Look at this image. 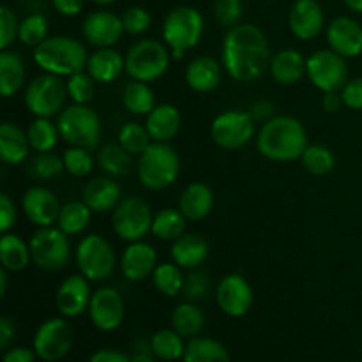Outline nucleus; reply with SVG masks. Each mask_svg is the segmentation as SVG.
I'll use <instances>...</instances> for the list:
<instances>
[{
	"mask_svg": "<svg viewBox=\"0 0 362 362\" xmlns=\"http://www.w3.org/2000/svg\"><path fill=\"white\" fill-rule=\"evenodd\" d=\"M95 161H98L99 168L113 179L126 177L133 170V154H129L119 141L101 145L98 148Z\"/></svg>",
	"mask_w": 362,
	"mask_h": 362,
	"instance_id": "33",
	"label": "nucleus"
},
{
	"mask_svg": "<svg viewBox=\"0 0 362 362\" xmlns=\"http://www.w3.org/2000/svg\"><path fill=\"white\" fill-rule=\"evenodd\" d=\"M9 272L6 271V269H0V297H6V293H7V285H9Z\"/></svg>",
	"mask_w": 362,
	"mask_h": 362,
	"instance_id": "61",
	"label": "nucleus"
},
{
	"mask_svg": "<svg viewBox=\"0 0 362 362\" xmlns=\"http://www.w3.org/2000/svg\"><path fill=\"white\" fill-rule=\"evenodd\" d=\"M131 362H156V356L152 354L151 345L145 350H136V352L131 356Z\"/></svg>",
	"mask_w": 362,
	"mask_h": 362,
	"instance_id": "60",
	"label": "nucleus"
},
{
	"mask_svg": "<svg viewBox=\"0 0 362 362\" xmlns=\"http://www.w3.org/2000/svg\"><path fill=\"white\" fill-rule=\"evenodd\" d=\"M74 332L66 318L42 322L34 334V352L45 362L62 361L73 350Z\"/></svg>",
	"mask_w": 362,
	"mask_h": 362,
	"instance_id": "14",
	"label": "nucleus"
},
{
	"mask_svg": "<svg viewBox=\"0 0 362 362\" xmlns=\"http://www.w3.org/2000/svg\"><path fill=\"white\" fill-rule=\"evenodd\" d=\"M250 112L228 110L212 120L211 138L218 147L225 151H240L253 141L257 127Z\"/></svg>",
	"mask_w": 362,
	"mask_h": 362,
	"instance_id": "13",
	"label": "nucleus"
},
{
	"mask_svg": "<svg viewBox=\"0 0 362 362\" xmlns=\"http://www.w3.org/2000/svg\"><path fill=\"white\" fill-rule=\"evenodd\" d=\"M67 87L62 76H57L52 73H42L28 81L23 92V103L28 113L34 117H52L59 115L66 108Z\"/></svg>",
	"mask_w": 362,
	"mask_h": 362,
	"instance_id": "9",
	"label": "nucleus"
},
{
	"mask_svg": "<svg viewBox=\"0 0 362 362\" xmlns=\"http://www.w3.org/2000/svg\"><path fill=\"white\" fill-rule=\"evenodd\" d=\"M320 105L325 113H338L341 110V106H345L339 92H324V95L320 99Z\"/></svg>",
	"mask_w": 362,
	"mask_h": 362,
	"instance_id": "59",
	"label": "nucleus"
},
{
	"mask_svg": "<svg viewBox=\"0 0 362 362\" xmlns=\"http://www.w3.org/2000/svg\"><path fill=\"white\" fill-rule=\"evenodd\" d=\"M87 362H131V357H127L126 354L120 352V350L103 349L92 354L90 359Z\"/></svg>",
	"mask_w": 362,
	"mask_h": 362,
	"instance_id": "58",
	"label": "nucleus"
},
{
	"mask_svg": "<svg viewBox=\"0 0 362 362\" xmlns=\"http://www.w3.org/2000/svg\"><path fill=\"white\" fill-rule=\"evenodd\" d=\"M16 338V325L7 315L0 317V349L7 350Z\"/></svg>",
	"mask_w": 362,
	"mask_h": 362,
	"instance_id": "57",
	"label": "nucleus"
},
{
	"mask_svg": "<svg viewBox=\"0 0 362 362\" xmlns=\"http://www.w3.org/2000/svg\"><path fill=\"white\" fill-rule=\"evenodd\" d=\"M90 281L83 274H71L60 283L55 293V306L64 318H78L88 311L92 299Z\"/></svg>",
	"mask_w": 362,
	"mask_h": 362,
	"instance_id": "19",
	"label": "nucleus"
},
{
	"mask_svg": "<svg viewBox=\"0 0 362 362\" xmlns=\"http://www.w3.org/2000/svg\"><path fill=\"white\" fill-rule=\"evenodd\" d=\"M306 66L308 59H304L299 49L283 48L272 55L269 73L276 83L288 87V85H296L297 81L306 76Z\"/></svg>",
	"mask_w": 362,
	"mask_h": 362,
	"instance_id": "25",
	"label": "nucleus"
},
{
	"mask_svg": "<svg viewBox=\"0 0 362 362\" xmlns=\"http://www.w3.org/2000/svg\"><path fill=\"white\" fill-rule=\"evenodd\" d=\"M32 264L46 272H60L71 262L69 235L59 226L37 228L30 237Z\"/></svg>",
	"mask_w": 362,
	"mask_h": 362,
	"instance_id": "10",
	"label": "nucleus"
},
{
	"mask_svg": "<svg viewBox=\"0 0 362 362\" xmlns=\"http://www.w3.org/2000/svg\"><path fill=\"white\" fill-rule=\"evenodd\" d=\"M184 362H232L230 352L221 341L214 338L198 336L187 341L186 352L182 357Z\"/></svg>",
	"mask_w": 362,
	"mask_h": 362,
	"instance_id": "37",
	"label": "nucleus"
},
{
	"mask_svg": "<svg viewBox=\"0 0 362 362\" xmlns=\"http://www.w3.org/2000/svg\"><path fill=\"white\" fill-rule=\"evenodd\" d=\"M180 126H182V115L179 108L168 103L156 106L145 119V127L152 141L159 144H170L179 134Z\"/></svg>",
	"mask_w": 362,
	"mask_h": 362,
	"instance_id": "27",
	"label": "nucleus"
},
{
	"mask_svg": "<svg viewBox=\"0 0 362 362\" xmlns=\"http://www.w3.org/2000/svg\"><path fill=\"white\" fill-rule=\"evenodd\" d=\"M172 329H175L184 339H193L204 332L205 315L197 303H180L172 311Z\"/></svg>",
	"mask_w": 362,
	"mask_h": 362,
	"instance_id": "34",
	"label": "nucleus"
},
{
	"mask_svg": "<svg viewBox=\"0 0 362 362\" xmlns=\"http://www.w3.org/2000/svg\"><path fill=\"white\" fill-rule=\"evenodd\" d=\"M32 147L27 131L14 122H2L0 126V159L6 165L18 166L28 159Z\"/></svg>",
	"mask_w": 362,
	"mask_h": 362,
	"instance_id": "30",
	"label": "nucleus"
},
{
	"mask_svg": "<svg viewBox=\"0 0 362 362\" xmlns=\"http://www.w3.org/2000/svg\"><path fill=\"white\" fill-rule=\"evenodd\" d=\"M209 251H211V246L207 239L198 233H184L179 239L173 240L170 247L172 262H175L184 271L200 269V265L209 258Z\"/></svg>",
	"mask_w": 362,
	"mask_h": 362,
	"instance_id": "26",
	"label": "nucleus"
},
{
	"mask_svg": "<svg viewBox=\"0 0 362 362\" xmlns=\"http://www.w3.org/2000/svg\"><path fill=\"white\" fill-rule=\"evenodd\" d=\"M310 145L308 131L299 119L276 115L262 124L257 134V148L265 159L276 163H292L303 158Z\"/></svg>",
	"mask_w": 362,
	"mask_h": 362,
	"instance_id": "2",
	"label": "nucleus"
},
{
	"mask_svg": "<svg viewBox=\"0 0 362 362\" xmlns=\"http://www.w3.org/2000/svg\"><path fill=\"white\" fill-rule=\"evenodd\" d=\"M250 115L253 117L255 122L265 124L267 120H271L272 117H276V106L272 101H267V99H262V101H257L251 105Z\"/></svg>",
	"mask_w": 362,
	"mask_h": 362,
	"instance_id": "54",
	"label": "nucleus"
},
{
	"mask_svg": "<svg viewBox=\"0 0 362 362\" xmlns=\"http://www.w3.org/2000/svg\"><path fill=\"white\" fill-rule=\"evenodd\" d=\"M81 200L90 207L94 214H106V212H113V209L120 204L122 189L113 177H94L85 184L81 191Z\"/></svg>",
	"mask_w": 362,
	"mask_h": 362,
	"instance_id": "23",
	"label": "nucleus"
},
{
	"mask_svg": "<svg viewBox=\"0 0 362 362\" xmlns=\"http://www.w3.org/2000/svg\"><path fill=\"white\" fill-rule=\"evenodd\" d=\"M87 46L69 35H49L37 48H34V62L45 73L57 76H71L78 71L87 69Z\"/></svg>",
	"mask_w": 362,
	"mask_h": 362,
	"instance_id": "3",
	"label": "nucleus"
},
{
	"mask_svg": "<svg viewBox=\"0 0 362 362\" xmlns=\"http://www.w3.org/2000/svg\"><path fill=\"white\" fill-rule=\"evenodd\" d=\"M325 13L318 0H296L288 13V28L299 41H311L324 32Z\"/></svg>",
	"mask_w": 362,
	"mask_h": 362,
	"instance_id": "20",
	"label": "nucleus"
},
{
	"mask_svg": "<svg viewBox=\"0 0 362 362\" xmlns=\"http://www.w3.org/2000/svg\"><path fill=\"white\" fill-rule=\"evenodd\" d=\"M343 4H345L350 11H354V13L362 14V0H343Z\"/></svg>",
	"mask_w": 362,
	"mask_h": 362,
	"instance_id": "62",
	"label": "nucleus"
},
{
	"mask_svg": "<svg viewBox=\"0 0 362 362\" xmlns=\"http://www.w3.org/2000/svg\"><path fill=\"white\" fill-rule=\"evenodd\" d=\"M122 23L124 30L129 35H141L151 28L152 25V16L145 7L133 6L127 7L122 13Z\"/></svg>",
	"mask_w": 362,
	"mask_h": 362,
	"instance_id": "50",
	"label": "nucleus"
},
{
	"mask_svg": "<svg viewBox=\"0 0 362 362\" xmlns=\"http://www.w3.org/2000/svg\"><path fill=\"white\" fill-rule=\"evenodd\" d=\"M60 209L62 205H60L57 194L45 186L28 187L21 198V211H23L25 218L37 228L55 225Z\"/></svg>",
	"mask_w": 362,
	"mask_h": 362,
	"instance_id": "18",
	"label": "nucleus"
},
{
	"mask_svg": "<svg viewBox=\"0 0 362 362\" xmlns=\"http://www.w3.org/2000/svg\"><path fill=\"white\" fill-rule=\"evenodd\" d=\"M81 34L95 48H113L126 34L122 16L106 9L88 13L81 21Z\"/></svg>",
	"mask_w": 362,
	"mask_h": 362,
	"instance_id": "17",
	"label": "nucleus"
},
{
	"mask_svg": "<svg viewBox=\"0 0 362 362\" xmlns=\"http://www.w3.org/2000/svg\"><path fill=\"white\" fill-rule=\"evenodd\" d=\"M304 170L311 175H327L334 170L336 166V156L327 145L322 144H310L304 151L303 158H300Z\"/></svg>",
	"mask_w": 362,
	"mask_h": 362,
	"instance_id": "42",
	"label": "nucleus"
},
{
	"mask_svg": "<svg viewBox=\"0 0 362 362\" xmlns=\"http://www.w3.org/2000/svg\"><path fill=\"white\" fill-rule=\"evenodd\" d=\"M18 219V211L16 204L11 200V197L7 193L0 194V232L7 233L11 232L14 225H16Z\"/></svg>",
	"mask_w": 362,
	"mask_h": 362,
	"instance_id": "53",
	"label": "nucleus"
},
{
	"mask_svg": "<svg viewBox=\"0 0 362 362\" xmlns=\"http://www.w3.org/2000/svg\"><path fill=\"white\" fill-rule=\"evenodd\" d=\"M87 71L98 83L108 85L126 73V55L115 48H98L88 57Z\"/></svg>",
	"mask_w": 362,
	"mask_h": 362,
	"instance_id": "28",
	"label": "nucleus"
},
{
	"mask_svg": "<svg viewBox=\"0 0 362 362\" xmlns=\"http://www.w3.org/2000/svg\"><path fill=\"white\" fill-rule=\"evenodd\" d=\"M361 362H362V361H361Z\"/></svg>",
	"mask_w": 362,
	"mask_h": 362,
	"instance_id": "64",
	"label": "nucleus"
},
{
	"mask_svg": "<svg viewBox=\"0 0 362 362\" xmlns=\"http://www.w3.org/2000/svg\"><path fill=\"white\" fill-rule=\"evenodd\" d=\"M179 209L187 221H202L214 209V191L204 182H193L179 197Z\"/></svg>",
	"mask_w": 362,
	"mask_h": 362,
	"instance_id": "29",
	"label": "nucleus"
},
{
	"mask_svg": "<svg viewBox=\"0 0 362 362\" xmlns=\"http://www.w3.org/2000/svg\"><path fill=\"white\" fill-rule=\"evenodd\" d=\"M66 172L64 159L55 152H35L34 158L28 159L27 173L34 180H52Z\"/></svg>",
	"mask_w": 362,
	"mask_h": 362,
	"instance_id": "43",
	"label": "nucleus"
},
{
	"mask_svg": "<svg viewBox=\"0 0 362 362\" xmlns=\"http://www.w3.org/2000/svg\"><path fill=\"white\" fill-rule=\"evenodd\" d=\"M211 290L212 281L211 278H209L207 272L200 271V269H193V271L186 276L182 293L186 296L187 300H191V303H200V300L207 299V297L211 296Z\"/></svg>",
	"mask_w": 362,
	"mask_h": 362,
	"instance_id": "48",
	"label": "nucleus"
},
{
	"mask_svg": "<svg viewBox=\"0 0 362 362\" xmlns=\"http://www.w3.org/2000/svg\"><path fill=\"white\" fill-rule=\"evenodd\" d=\"M148 345H151V350L156 356V359L173 362L182 359L187 343H184V338L175 329H161V331L154 332L151 336Z\"/></svg>",
	"mask_w": 362,
	"mask_h": 362,
	"instance_id": "38",
	"label": "nucleus"
},
{
	"mask_svg": "<svg viewBox=\"0 0 362 362\" xmlns=\"http://www.w3.org/2000/svg\"><path fill=\"white\" fill-rule=\"evenodd\" d=\"M180 156L170 144L152 141L136 161L138 180L151 191H163L173 186L180 175Z\"/></svg>",
	"mask_w": 362,
	"mask_h": 362,
	"instance_id": "5",
	"label": "nucleus"
},
{
	"mask_svg": "<svg viewBox=\"0 0 362 362\" xmlns=\"http://www.w3.org/2000/svg\"><path fill=\"white\" fill-rule=\"evenodd\" d=\"M27 78V67L20 53L13 49H2L0 53V94L9 99L23 88Z\"/></svg>",
	"mask_w": 362,
	"mask_h": 362,
	"instance_id": "31",
	"label": "nucleus"
},
{
	"mask_svg": "<svg viewBox=\"0 0 362 362\" xmlns=\"http://www.w3.org/2000/svg\"><path fill=\"white\" fill-rule=\"evenodd\" d=\"M244 14L243 0H214V16L226 30L240 23Z\"/></svg>",
	"mask_w": 362,
	"mask_h": 362,
	"instance_id": "49",
	"label": "nucleus"
},
{
	"mask_svg": "<svg viewBox=\"0 0 362 362\" xmlns=\"http://www.w3.org/2000/svg\"><path fill=\"white\" fill-rule=\"evenodd\" d=\"M120 272L131 283H141L152 278L158 267V253L154 246L145 240L129 243L120 255Z\"/></svg>",
	"mask_w": 362,
	"mask_h": 362,
	"instance_id": "21",
	"label": "nucleus"
},
{
	"mask_svg": "<svg viewBox=\"0 0 362 362\" xmlns=\"http://www.w3.org/2000/svg\"><path fill=\"white\" fill-rule=\"evenodd\" d=\"M37 354L34 349H27V346H13L4 352L2 362H35Z\"/></svg>",
	"mask_w": 362,
	"mask_h": 362,
	"instance_id": "55",
	"label": "nucleus"
},
{
	"mask_svg": "<svg viewBox=\"0 0 362 362\" xmlns=\"http://www.w3.org/2000/svg\"><path fill=\"white\" fill-rule=\"evenodd\" d=\"M306 76L318 90L341 92L350 80L349 62L345 57L329 49H318L308 57Z\"/></svg>",
	"mask_w": 362,
	"mask_h": 362,
	"instance_id": "12",
	"label": "nucleus"
},
{
	"mask_svg": "<svg viewBox=\"0 0 362 362\" xmlns=\"http://www.w3.org/2000/svg\"><path fill=\"white\" fill-rule=\"evenodd\" d=\"M271 48L264 30L253 23L228 28L221 45V64L226 74L239 83L264 78L271 66Z\"/></svg>",
	"mask_w": 362,
	"mask_h": 362,
	"instance_id": "1",
	"label": "nucleus"
},
{
	"mask_svg": "<svg viewBox=\"0 0 362 362\" xmlns=\"http://www.w3.org/2000/svg\"><path fill=\"white\" fill-rule=\"evenodd\" d=\"M88 317L92 325L103 332H112L122 325L126 318V303L124 297L113 286H99L92 293Z\"/></svg>",
	"mask_w": 362,
	"mask_h": 362,
	"instance_id": "15",
	"label": "nucleus"
},
{
	"mask_svg": "<svg viewBox=\"0 0 362 362\" xmlns=\"http://www.w3.org/2000/svg\"><path fill=\"white\" fill-rule=\"evenodd\" d=\"M32 262L30 244L16 233H2L0 239V265L7 272H21Z\"/></svg>",
	"mask_w": 362,
	"mask_h": 362,
	"instance_id": "32",
	"label": "nucleus"
},
{
	"mask_svg": "<svg viewBox=\"0 0 362 362\" xmlns=\"http://www.w3.org/2000/svg\"><path fill=\"white\" fill-rule=\"evenodd\" d=\"M48 30V18L41 13H32L20 21L18 41L25 46H30V48H37L42 41L49 37Z\"/></svg>",
	"mask_w": 362,
	"mask_h": 362,
	"instance_id": "44",
	"label": "nucleus"
},
{
	"mask_svg": "<svg viewBox=\"0 0 362 362\" xmlns=\"http://www.w3.org/2000/svg\"><path fill=\"white\" fill-rule=\"evenodd\" d=\"M216 303L226 317L240 318L253 308V288L244 276L228 274L216 286Z\"/></svg>",
	"mask_w": 362,
	"mask_h": 362,
	"instance_id": "16",
	"label": "nucleus"
},
{
	"mask_svg": "<svg viewBox=\"0 0 362 362\" xmlns=\"http://www.w3.org/2000/svg\"><path fill=\"white\" fill-rule=\"evenodd\" d=\"M205 32L204 14L193 6H177L163 20V42L170 48L173 59H182L189 49L200 45Z\"/></svg>",
	"mask_w": 362,
	"mask_h": 362,
	"instance_id": "4",
	"label": "nucleus"
},
{
	"mask_svg": "<svg viewBox=\"0 0 362 362\" xmlns=\"http://www.w3.org/2000/svg\"><path fill=\"white\" fill-rule=\"evenodd\" d=\"M122 106L131 115L147 117L158 106V103L151 85L145 81L131 80L122 88Z\"/></svg>",
	"mask_w": 362,
	"mask_h": 362,
	"instance_id": "35",
	"label": "nucleus"
},
{
	"mask_svg": "<svg viewBox=\"0 0 362 362\" xmlns=\"http://www.w3.org/2000/svg\"><path fill=\"white\" fill-rule=\"evenodd\" d=\"M95 85L98 81L88 74L87 69L78 71V73L67 76V95L74 105H88L95 95Z\"/></svg>",
	"mask_w": 362,
	"mask_h": 362,
	"instance_id": "46",
	"label": "nucleus"
},
{
	"mask_svg": "<svg viewBox=\"0 0 362 362\" xmlns=\"http://www.w3.org/2000/svg\"><path fill=\"white\" fill-rule=\"evenodd\" d=\"M184 269L179 267L175 262H165V264H158L154 274H152V285L158 290L161 296L165 297H177L182 293L184 281Z\"/></svg>",
	"mask_w": 362,
	"mask_h": 362,
	"instance_id": "41",
	"label": "nucleus"
},
{
	"mask_svg": "<svg viewBox=\"0 0 362 362\" xmlns=\"http://www.w3.org/2000/svg\"><path fill=\"white\" fill-rule=\"evenodd\" d=\"M60 138L69 147L98 151L101 145L103 124L98 113L88 105H69L57 115Z\"/></svg>",
	"mask_w": 362,
	"mask_h": 362,
	"instance_id": "6",
	"label": "nucleus"
},
{
	"mask_svg": "<svg viewBox=\"0 0 362 362\" xmlns=\"http://www.w3.org/2000/svg\"><path fill=\"white\" fill-rule=\"evenodd\" d=\"M152 221L154 214L151 205L138 197L122 198L112 212L113 232L126 243L144 240V237L151 233Z\"/></svg>",
	"mask_w": 362,
	"mask_h": 362,
	"instance_id": "11",
	"label": "nucleus"
},
{
	"mask_svg": "<svg viewBox=\"0 0 362 362\" xmlns=\"http://www.w3.org/2000/svg\"><path fill=\"white\" fill-rule=\"evenodd\" d=\"M64 168L71 177L83 179L92 173L95 166V159L92 156V151H87L83 147H69L62 156Z\"/></svg>",
	"mask_w": 362,
	"mask_h": 362,
	"instance_id": "47",
	"label": "nucleus"
},
{
	"mask_svg": "<svg viewBox=\"0 0 362 362\" xmlns=\"http://www.w3.org/2000/svg\"><path fill=\"white\" fill-rule=\"evenodd\" d=\"M74 262L90 283H103L113 276L117 269V255L110 240L103 235L90 233L78 243Z\"/></svg>",
	"mask_w": 362,
	"mask_h": 362,
	"instance_id": "8",
	"label": "nucleus"
},
{
	"mask_svg": "<svg viewBox=\"0 0 362 362\" xmlns=\"http://www.w3.org/2000/svg\"><path fill=\"white\" fill-rule=\"evenodd\" d=\"M52 6L62 16H78L83 11L85 0H52Z\"/></svg>",
	"mask_w": 362,
	"mask_h": 362,
	"instance_id": "56",
	"label": "nucleus"
},
{
	"mask_svg": "<svg viewBox=\"0 0 362 362\" xmlns=\"http://www.w3.org/2000/svg\"><path fill=\"white\" fill-rule=\"evenodd\" d=\"M27 136L34 152H52L59 145V140H62L57 122L45 117H35L28 124Z\"/></svg>",
	"mask_w": 362,
	"mask_h": 362,
	"instance_id": "40",
	"label": "nucleus"
},
{
	"mask_svg": "<svg viewBox=\"0 0 362 362\" xmlns=\"http://www.w3.org/2000/svg\"><path fill=\"white\" fill-rule=\"evenodd\" d=\"M172 52L165 42L156 39H140L126 53V74L131 80L152 81L166 74L170 67Z\"/></svg>",
	"mask_w": 362,
	"mask_h": 362,
	"instance_id": "7",
	"label": "nucleus"
},
{
	"mask_svg": "<svg viewBox=\"0 0 362 362\" xmlns=\"http://www.w3.org/2000/svg\"><path fill=\"white\" fill-rule=\"evenodd\" d=\"M92 214L94 212L90 211V207L83 200H71L60 209L57 226L69 237L80 235L90 225Z\"/></svg>",
	"mask_w": 362,
	"mask_h": 362,
	"instance_id": "36",
	"label": "nucleus"
},
{
	"mask_svg": "<svg viewBox=\"0 0 362 362\" xmlns=\"http://www.w3.org/2000/svg\"><path fill=\"white\" fill-rule=\"evenodd\" d=\"M343 105L354 112H362V76L350 78L345 87L341 88Z\"/></svg>",
	"mask_w": 362,
	"mask_h": 362,
	"instance_id": "52",
	"label": "nucleus"
},
{
	"mask_svg": "<svg viewBox=\"0 0 362 362\" xmlns=\"http://www.w3.org/2000/svg\"><path fill=\"white\" fill-rule=\"evenodd\" d=\"M119 144L122 145L129 154L140 156L141 152L152 144V138L151 134H148L145 124L126 122L119 131Z\"/></svg>",
	"mask_w": 362,
	"mask_h": 362,
	"instance_id": "45",
	"label": "nucleus"
},
{
	"mask_svg": "<svg viewBox=\"0 0 362 362\" xmlns=\"http://www.w3.org/2000/svg\"><path fill=\"white\" fill-rule=\"evenodd\" d=\"M20 20L9 6L0 7V49H9L18 39Z\"/></svg>",
	"mask_w": 362,
	"mask_h": 362,
	"instance_id": "51",
	"label": "nucleus"
},
{
	"mask_svg": "<svg viewBox=\"0 0 362 362\" xmlns=\"http://www.w3.org/2000/svg\"><path fill=\"white\" fill-rule=\"evenodd\" d=\"M329 48L345 59H356L362 53V25L352 16H336L325 30Z\"/></svg>",
	"mask_w": 362,
	"mask_h": 362,
	"instance_id": "22",
	"label": "nucleus"
},
{
	"mask_svg": "<svg viewBox=\"0 0 362 362\" xmlns=\"http://www.w3.org/2000/svg\"><path fill=\"white\" fill-rule=\"evenodd\" d=\"M94 4H98V6L101 7H106V6H112L113 2H117V0H92Z\"/></svg>",
	"mask_w": 362,
	"mask_h": 362,
	"instance_id": "63",
	"label": "nucleus"
},
{
	"mask_svg": "<svg viewBox=\"0 0 362 362\" xmlns=\"http://www.w3.org/2000/svg\"><path fill=\"white\" fill-rule=\"evenodd\" d=\"M186 225L187 219L186 216L180 212V209H163L158 214L154 216V221H152V230L151 233L159 240H165V243H173V240L179 239L180 235L186 233Z\"/></svg>",
	"mask_w": 362,
	"mask_h": 362,
	"instance_id": "39",
	"label": "nucleus"
},
{
	"mask_svg": "<svg viewBox=\"0 0 362 362\" xmlns=\"http://www.w3.org/2000/svg\"><path fill=\"white\" fill-rule=\"evenodd\" d=\"M223 67L221 62L209 55L194 57L186 67V83L187 87L198 94H209L214 92L223 81Z\"/></svg>",
	"mask_w": 362,
	"mask_h": 362,
	"instance_id": "24",
	"label": "nucleus"
}]
</instances>
